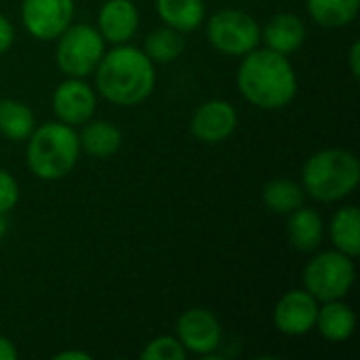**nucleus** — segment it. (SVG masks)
Wrapping results in <instances>:
<instances>
[{
  "instance_id": "nucleus-20",
  "label": "nucleus",
  "mask_w": 360,
  "mask_h": 360,
  "mask_svg": "<svg viewBox=\"0 0 360 360\" xmlns=\"http://www.w3.org/2000/svg\"><path fill=\"white\" fill-rule=\"evenodd\" d=\"M310 19L327 30L350 25L360 11V0H306Z\"/></svg>"
},
{
  "instance_id": "nucleus-2",
  "label": "nucleus",
  "mask_w": 360,
  "mask_h": 360,
  "mask_svg": "<svg viewBox=\"0 0 360 360\" xmlns=\"http://www.w3.org/2000/svg\"><path fill=\"white\" fill-rule=\"evenodd\" d=\"M240 95L259 110H281L297 95V74L287 55L268 46L247 53L236 72Z\"/></svg>"
},
{
  "instance_id": "nucleus-26",
  "label": "nucleus",
  "mask_w": 360,
  "mask_h": 360,
  "mask_svg": "<svg viewBox=\"0 0 360 360\" xmlns=\"http://www.w3.org/2000/svg\"><path fill=\"white\" fill-rule=\"evenodd\" d=\"M15 42V27L13 23L0 13V55H4Z\"/></svg>"
},
{
  "instance_id": "nucleus-25",
  "label": "nucleus",
  "mask_w": 360,
  "mask_h": 360,
  "mask_svg": "<svg viewBox=\"0 0 360 360\" xmlns=\"http://www.w3.org/2000/svg\"><path fill=\"white\" fill-rule=\"evenodd\" d=\"M19 202V184L17 179L0 167V213H8Z\"/></svg>"
},
{
  "instance_id": "nucleus-8",
  "label": "nucleus",
  "mask_w": 360,
  "mask_h": 360,
  "mask_svg": "<svg viewBox=\"0 0 360 360\" xmlns=\"http://www.w3.org/2000/svg\"><path fill=\"white\" fill-rule=\"evenodd\" d=\"M175 338L188 354L213 356L221 344V323L211 310L192 308L177 319Z\"/></svg>"
},
{
  "instance_id": "nucleus-14",
  "label": "nucleus",
  "mask_w": 360,
  "mask_h": 360,
  "mask_svg": "<svg viewBox=\"0 0 360 360\" xmlns=\"http://www.w3.org/2000/svg\"><path fill=\"white\" fill-rule=\"evenodd\" d=\"M306 23L295 13H276L262 27L264 44L287 57L302 49V44L306 42Z\"/></svg>"
},
{
  "instance_id": "nucleus-23",
  "label": "nucleus",
  "mask_w": 360,
  "mask_h": 360,
  "mask_svg": "<svg viewBox=\"0 0 360 360\" xmlns=\"http://www.w3.org/2000/svg\"><path fill=\"white\" fill-rule=\"evenodd\" d=\"M186 49V38L181 32L162 25L150 32L143 40V53L154 61V63H171L175 61Z\"/></svg>"
},
{
  "instance_id": "nucleus-6",
  "label": "nucleus",
  "mask_w": 360,
  "mask_h": 360,
  "mask_svg": "<svg viewBox=\"0 0 360 360\" xmlns=\"http://www.w3.org/2000/svg\"><path fill=\"white\" fill-rule=\"evenodd\" d=\"M55 61L68 78H86L105 53V40L89 23H70L57 38Z\"/></svg>"
},
{
  "instance_id": "nucleus-28",
  "label": "nucleus",
  "mask_w": 360,
  "mask_h": 360,
  "mask_svg": "<svg viewBox=\"0 0 360 360\" xmlns=\"http://www.w3.org/2000/svg\"><path fill=\"white\" fill-rule=\"evenodd\" d=\"M348 61H350V72L354 78H359L360 74V42H352L350 46V55H348Z\"/></svg>"
},
{
  "instance_id": "nucleus-21",
  "label": "nucleus",
  "mask_w": 360,
  "mask_h": 360,
  "mask_svg": "<svg viewBox=\"0 0 360 360\" xmlns=\"http://www.w3.org/2000/svg\"><path fill=\"white\" fill-rule=\"evenodd\" d=\"M36 129V116L32 108L19 99L0 101V135L8 141H25Z\"/></svg>"
},
{
  "instance_id": "nucleus-3",
  "label": "nucleus",
  "mask_w": 360,
  "mask_h": 360,
  "mask_svg": "<svg viewBox=\"0 0 360 360\" xmlns=\"http://www.w3.org/2000/svg\"><path fill=\"white\" fill-rule=\"evenodd\" d=\"M360 184V160L344 148H325L312 154L302 169V188L316 202H340Z\"/></svg>"
},
{
  "instance_id": "nucleus-15",
  "label": "nucleus",
  "mask_w": 360,
  "mask_h": 360,
  "mask_svg": "<svg viewBox=\"0 0 360 360\" xmlns=\"http://www.w3.org/2000/svg\"><path fill=\"white\" fill-rule=\"evenodd\" d=\"M314 329L329 344H344L356 331V312L344 300L323 302V306H319Z\"/></svg>"
},
{
  "instance_id": "nucleus-7",
  "label": "nucleus",
  "mask_w": 360,
  "mask_h": 360,
  "mask_svg": "<svg viewBox=\"0 0 360 360\" xmlns=\"http://www.w3.org/2000/svg\"><path fill=\"white\" fill-rule=\"evenodd\" d=\"M207 38L215 51L228 57H245L262 42L257 19L238 8H224L209 17Z\"/></svg>"
},
{
  "instance_id": "nucleus-5",
  "label": "nucleus",
  "mask_w": 360,
  "mask_h": 360,
  "mask_svg": "<svg viewBox=\"0 0 360 360\" xmlns=\"http://www.w3.org/2000/svg\"><path fill=\"white\" fill-rule=\"evenodd\" d=\"M302 281H304V289L312 297H316L321 304L333 302V300H344L356 281L354 257H350L338 249L316 253L306 264Z\"/></svg>"
},
{
  "instance_id": "nucleus-17",
  "label": "nucleus",
  "mask_w": 360,
  "mask_h": 360,
  "mask_svg": "<svg viewBox=\"0 0 360 360\" xmlns=\"http://www.w3.org/2000/svg\"><path fill=\"white\" fill-rule=\"evenodd\" d=\"M80 152H86L93 158H110L122 146V131L110 120H89L78 133Z\"/></svg>"
},
{
  "instance_id": "nucleus-24",
  "label": "nucleus",
  "mask_w": 360,
  "mask_h": 360,
  "mask_svg": "<svg viewBox=\"0 0 360 360\" xmlns=\"http://www.w3.org/2000/svg\"><path fill=\"white\" fill-rule=\"evenodd\" d=\"M139 356L143 360H186L188 352L175 335H158L146 344Z\"/></svg>"
},
{
  "instance_id": "nucleus-9",
  "label": "nucleus",
  "mask_w": 360,
  "mask_h": 360,
  "mask_svg": "<svg viewBox=\"0 0 360 360\" xmlns=\"http://www.w3.org/2000/svg\"><path fill=\"white\" fill-rule=\"evenodd\" d=\"M74 0H21V21L30 36L55 40L74 21Z\"/></svg>"
},
{
  "instance_id": "nucleus-13",
  "label": "nucleus",
  "mask_w": 360,
  "mask_h": 360,
  "mask_svg": "<svg viewBox=\"0 0 360 360\" xmlns=\"http://www.w3.org/2000/svg\"><path fill=\"white\" fill-rule=\"evenodd\" d=\"M139 8L133 0H105L97 13V32L105 44H124L139 30Z\"/></svg>"
},
{
  "instance_id": "nucleus-12",
  "label": "nucleus",
  "mask_w": 360,
  "mask_h": 360,
  "mask_svg": "<svg viewBox=\"0 0 360 360\" xmlns=\"http://www.w3.org/2000/svg\"><path fill=\"white\" fill-rule=\"evenodd\" d=\"M238 124L236 108L226 99H209L200 103L190 120L192 135L202 143H221L226 141Z\"/></svg>"
},
{
  "instance_id": "nucleus-29",
  "label": "nucleus",
  "mask_w": 360,
  "mask_h": 360,
  "mask_svg": "<svg viewBox=\"0 0 360 360\" xmlns=\"http://www.w3.org/2000/svg\"><path fill=\"white\" fill-rule=\"evenodd\" d=\"M55 360H91L89 352H82V350H63V352H57Z\"/></svg>"
},
{
  "instance_id": "nucleus-30",
  "label": "nucleus",
  "mask_w": 360,
  "mask_h": 360,
  "mask_svg": "<svg viewBox=\"0 0 360 360\" xmlns=\"http://www.w3.org/2000/svg\"><path fill=\"white\" fill-rule=\"evenodd\" d=\"M8 232V219H6V213H0V238Z\"/></svg>"
},
{
  "instance_id": "nucleus-1",
  "label": "nucleus",
  "mask_w": 360,
  "mask_h": 360,
  "mask_svg": "<svg viewBox=\"0 0 360 360\" xmlns=\"http://www.w3.org/2000/svg\"><path fill=\"white\" fill-rule=\"evenodd\" d=\"M93 74L97 93L122 108L146 101L156 86V63L129 42L105 51Z\"/></svg>"
},
{
  "instance_id": "nucleus-10",
  "label": "nucleus",
  "mask_w": 360,
  "mask_h": 360,
  "mask_svg": "<svg viewBox=\"0 0 360 360\" xmlns=\"http://www.w3.org/2000/svg\"><path fill=\"white\" fill-rule=\"evenodd\" d=\"M97 93L84 78H68L57 84L53 93V112L59 122L82 127L95 116Z\"/></svg>"
},
{
  "instance_id": "nucleus-18",
  "label": "nucleus",
  "mask_w": 360,
  "mask_h": 360,
  "mask_svg": "<svg viewBox=\"0 0 360 360\" xmlns=\"http://www.w3.org/2000/svg\"><path fill=\"white\" fill-rule=\"evenodd\" d=\"M160 21L181 34L198 30L207 19L205 0H156Z\"/></svg>"
},
{
  "instance_id": "nucleus-27",
  "label": "nucleus",
  "mask_w": 360,
  "mask_h": 360,
  "mask_svg": "<svg viewBox=\"0 0 360 360\" xmlns=\"http://www.w3.org/2000/svg\"><path fill=\"white\" fill-rule=\"evenodd\" d=\"M17 356H19V352H17L15 344L8 338L0 335V360H17Z\"/></svg>"
},
{
  "instance_id": "nucleus-19",
  "label": "nucleus",
  "mask_w": 360,
  "mask_h": 360,
  "mask_svg": "<svg viewBox=\"0 0 360 360\" xmlns=\"http://www.w3.org/2000/svg\"><path fill=\"white\" fill-rule=\"evenodd\" d=\"M329 238L333 249L359 257L360 255V213L354 205L338 209L329 221Z\"/></svg>"
},
{
  "instance_id": "nucleus-16",
  "label": "nucleus",
  "mask_w": 360,
  "mask_h": 360,
  "mask_svg": "<svg viewBox=\"0 0 360 360\" xmlns=\"http://www.w3.org/2000/svg\"><path fill=\"white\" fill-rule=\"evenodd\" d=\"M287 238L293 249L302 253H312L321 247L325 238V219L319 211L310 207H300L287 215Z\"/></svg>"
},
{
  "instance_id": "nucleus-11",
  "label": "nucleus",
  "mask_w": 360,
  "mask_h": 360,
  "mask_svg": "<svg viewBox=\"0 0 360 360\" xmlns=\"http://www.w3.org/2000/svg\"><path fill=\"white\" fill-rule=\"evenodd\" d=\"M321 302L312 297L306 289H293L287 291L274 306V327L283 335L289 338H302L308 335L316 325Z\"/></svg>"
},
{
  "instance_id": "nucleus-4",
  "label": "nucleus",
  "mask_w": 360,
  "mask_h": 360,
  "mask_svg": "<svg viewBox=\"0 0 360 360\" xmlns=\"http://www.w3.org/2000/svg\"><path fill=\"white\" fill-rule=\"evenodd\" d=\"M25 158L30 171L42 181H57L68 177L78 165L80 141L74 127L59 120L44 122L25 139Z\"/></svg>"
},
{
  "instance_id": "nucleus-22",
  "label": "nucleus",
  "mask_w": 360,
  "mask_h": 360,
  "mask_svg": "<svg viewBox=\"0 0 360 360\" xmlns=\"http://www.w3.org/2000/svg\"><path fill=\"white\" fill-rule=\"evenodd\" d=\"M262 200L264 205L278 215H289L291 211L300 209L306 200V192L302 188V184L293 181V179H270L264 190H262Z\"/></svg>"
}]
</instances>
